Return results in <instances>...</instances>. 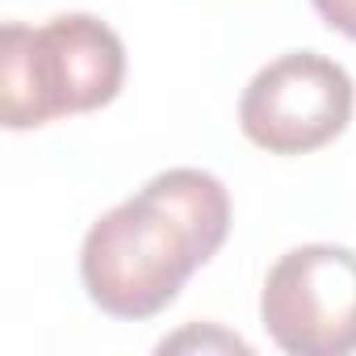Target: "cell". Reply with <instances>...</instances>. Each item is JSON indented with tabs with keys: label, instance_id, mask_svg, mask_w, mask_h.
I'll return each mask as SVG.
<instances>
[{
	"label": "cell",
	"instance_id": "obj_2",
	"mask_svg": "<svg viewBox=\"0 0 356 356\" xmlns=\"http://www.w3.org/2000/svg\"><path fill=\"white\" fill-rule=\"evenodd\" d=\"M126 47L92 13H59L47 26L9 22L0 34V122L34 130L92 113L122 92Z\"/></svg>",
	"mask_w": 356,
	"mask_h": 356
},
{
	"label": "cell",
	"instance_id": "obj_3",
	"mask_svg": "<svg viewBox=\"0 0 356 356\" xmlns=\"http://www.w3.org/2000/svg\"><path fill=\"white\" fill-rule=\"evenodd\" d=\"M356 109L352 76L318 55L289 51L260 67L239 97V130L268 155H310L335 143Z\"/></svg>",
	"mask_w": 356,
	"mask_h": 356
},
{
	"label": "cell",
	"instance_id": "obj_1",
	"mask_svg": "<svg viewBox=\"0 0 356 356\" xmlns=\"http://www.w3.org/2000/svg\"><path fill=\"white\" fill-rule=\"evenodd\" d=\"M231 231V193L202 168H168L105 210L80 248L88 302L113 318H155L189 277L218 256Z\"/></svg>",
	"mask_w": 356,
	"mask_h": 356
},
{
	"label": "cell",
	"instance_id": "obj_5",
	"mask_svg": "<svg viewBox=\"0 0 356 356\" xmlns=\"http://www.w3.org/2000/svg\"><path fill=\"white\" fill-rule=\"evenodd\" d=\"M310 5H314V13L323 17L327 30L356 42V0H310Z\"/></svg>",
	"mask_w": 356,
	"mask_h": 356
},
{
	"label": "cell",
	"instance_id": "obj_4",
	"mask_svg": "<svg viewBox=\"0 0 356 356\" xmlns=\"http://www.w3.org/2000/svg\"><path fill=\"white\" fill-rule=\"evenodd\" d=\"M260 323L289 356L356 352V252L339 243L289 248L264 277Z\"/></svg>",
	"mask_w": 356,
	"mask_h": 356
}]
</instances>
